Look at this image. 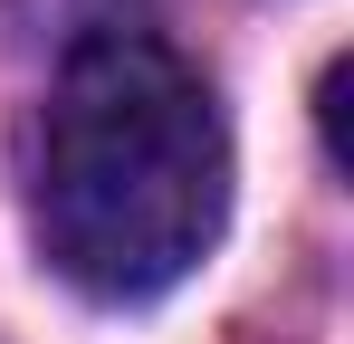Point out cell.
<instances>
[{
  "mask_svg": "<svg viewBox=\"0 0 354 344\" xmlns=\"http://www.w3.org/2000/svg\"><path fill=\"white\" fill-rule=\"evenodd\" d=\"M230 211V134L211 86L144 29L58 67L39 124V249L77 296L144 306L201 268Z\"/></svg>",
  "mask_w": 354,
  "mask_h": 344,
  "instance_id": "1",
  "label": "cell"
}]
</instances>
